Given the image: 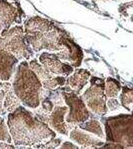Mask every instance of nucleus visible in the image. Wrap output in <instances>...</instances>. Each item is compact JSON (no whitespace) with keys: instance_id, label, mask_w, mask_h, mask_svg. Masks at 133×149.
<instances>
[{"instance_id":"3","label":"nucleus","mask_w":133,"mask_h":149,"mask_svg":"<svg viewBox=\"0 0 133 149\" xmlns=\"http://www.w3.org/2000/svg\"><path fill=\"white\" fill-rule=\"evenodd\" d=\"M12 88L22 104L30 108H37L43 87L34 71L27 62H21L16 69Z\"/></svg>"},{"instance_id":"6","label":"nucleus","mask_w":133,"mask_h":149,"mask_svg":"<svg viewBox=\"0 0 133 149\" xmlns=\"http://www.w3.org/2000/svg\"><path fill=\"white\" fill-rule=\"evenodd\" d=\"M60 90L64 102L66 103L69 110V112H67V115H65L66 122L74 126L88 120L90 117V112L88 111L83 99L78 95V93L74 92L72 89H69V87H65V88L60 87Z\"/></svg>"},{"instance_id":"1","label":"nucleus","mask_w":133,"mask_h":149,"mask_svg":"<svg viewBox=\"0 0 133 149\" xmlns=\"http://www.w3.org/2000/svg\"><path fill=\"white\" fill-rule=\"evenodd\" d=\"M25 41L35 51L46 49L55 51L59 59L71 65L81 61L83 53L69 36L52 22L41 17H32L25 23Z\"/></svg>"},{"instance_id":"13","label":"nucleus","mask_w":133,"mask_h":149,"mask_svg":"<svg viewBox=\"0 0 133 149\" xmlns=\"http://www.w3.org/2000/svg\"><path fill=\"white\" fill-rule=\"evenodd\" d=\"M70 139L75 141L77 144L82 145L85 148H96V147H101L103 145V142L97 138H94L90 134L86 133V132L82 131L80 128H72L70 134Z\"/></svg>"},{"instance_id":"20","label":"nucleus","mask_w":133,"mask_h":149,"mask_svg":"<svg viewBox=\"0 0 133 149\" xmlns=\"http://www.w3.org/2000/svg\"><path fill=\"white\" fill-rule=\"evenodd\" d=\"M9 85H10V83H8V82L0 81V115H3L6 112L3 107V101H4V97H5L6 89L8 88Z\"/></svg>"},{"instance_id":"17","label":"nucleus","mask_w":133,"mask_h":149,"mask_svg":"<svg viewBox=\"0 0 133 149\" xmlns=\"http://www.w3.org/2000/svg\"><path fill=\"white\" fill-rule=\"evenodd\" d=\"M121 90V85L117 80L113 78H107L104 82V93L105 96L108 98L116 97Z\"/></svg>"},{"instance_id":"16","label":"nucleus","mask_w":133,"mask_h":149,"mask_svg":"<svg viewBox=\"0 0 133 149\" xmlns=\"http://www.w3.org/2000/svg\"><path fill=\"white\" fill-rule=\"evenodd\" d=\"M79 128L80 129H83L84 131H88V132H91V133L97 135L98 137L100 138H103L104 137V132L102 130V127H101V124L98 122L97 120H89V121H84V122H81L79 123Z\"/></svg>"},{"instance_id":"14","label":"nucleus","mask_w":133,"mask_h":149,"mask_svg":"<svg viewBox=\"0 0 133 149\" xmlns=\"http://www.w3.org/2000/svg\"><path fill=\"white\" fill-rule=\"evenodd\" d=\"M90 73L87 70L78 69L75 72H73L72 75H70L66 80L65 84H67L70 89H72L74 92L79 93L81 89L85 86L88 79L90 78Z\"/></svg>"},{"instance_id":"23","label":"nucleus","mask_w":133,"mask_h":149,"mask_svg":"<svg viewBox=\"0 0 133 149\" xmlns=\"http://www.w3.org/2000/svg\"><path fill=\"white\" fill-rule=\"evenodd\" d=\"M60 148H78V146L70 143V142H64L63 145L60 146Z\"/></svg>"},{"instance_id":"12","label":"nucleus","mask_w":133,"mask_h":149,"mask_svg":"<svg viewBox=\"0 0 133 149\" xmlns=\"http://www.w3.org/2000/svg\"><path fill=\"white\" fill-rule=\"evenodd\" d=\"M18 59L0 47V80L8 81L12 77Z\"/></svg>"},{"instance_id":"18","label":"nucleus","mask_w":133,"mask_h":149,"mask_svg":"<svg viewBox=\"0 0 133 149\" xmlns=\"http://www.w3.org/2000/svg\"><path fill=\"white\" fill-rule=\"evenodd\" d=\"M120 100L122 106L129 111H131V106L133 102V90L129 87H124L120 95Z\"/></svg>"},{"instance_id":"5","label":"nucleus","mask_w":133,"mask_h":149,"mask_svg":"<svg viewBox=\"0 0 133 149\" xmlns=\"http://www.w3.org/2000/svg\"><path fill=\"white\" fill-rule=\"evenodd\" d=\"M0 47L14 55L17 59L29 58L32 52L24 38V31L21 26H15L0 33Z\"/></svg>"},{"instance_id":"8","label":"nucleus","mask_w":133,"mask_h":149,"mask_svg":"<svg viewBox=\"0 0 133 149\" xmlns=\"http://www.w3.org/2000/svg\"><path fill=\"white\" fill-rule=\"evenodd\" d=\"M68 112V107L66 105L56 104L51 110L48 116L45 118L44 123L52 129L63 135H68L69 129H72L73 126L68 124L65 121V115Z\"/></svg>"},{"instance_id":"9","label":"nucleus","mask_w":133,"mask_h":149,"mask_svg":"<svg viewBox=\"0 0 133 149\" xmlns=\"http://www.w3.org/2000/svg\"><path fill=\"white\" fill-rule=\"evenodd\" d=\"M28 65L34 71L38 79L40 80L42 87L44 89L51 90V89L58 88V87H61L65 84L66 79L63 76H58V75H54L50 73L47 69L43 67V65H40L35 59L31 60L28 63Z\"/></svg>"},{"instance_id":"21","label":"nucleus","mask_w":133,"mask_h":149,"mask_svg":"<svg viewBox=\"0 0 133 149\" xmlns=\"http://www.w3.org/2000/svg\"><path fill=\"white\" fill-rule=\"evenodd\" d=\"M60 143H61V139L54 137V138H51L48 141L44 142L39 148H56V147H58V145Z\"/></svg>"},{"instance_id":"11","label":"nucleus","mask_w":133,"mask_h":149,"mask_svg":"<svg viewBox=\"0 0 133 149\" xmlns=\"http://www.w3.org/2000/svg\"><path fill=\"white\" fill-rule=\"evenodd\" d=\"M18 10L11 3L0 0V32L7 30L14 22H18Z\"/></svg>"},{"instance_id":"4","label":"nucleus","mask_w":133,"mask_h":149,"mask_svg":"<svg viewBox=\"0 0 133 149\" xmlns=\"http://www.w3.org/2000/svg\"><path fill=\"white\" fill-rule=\"evenodd\" d=\"M106 140L123 147H133V119L131 114H119L105 120Z\"/></svg>"},{"instance_id":"15","label":"nucleus","mask_w":133,"mask_h":149,"mask_svg":"<svg viewBox=\"0 0 133 149\" xmlns=\"http://www.w3.org/2000/svg\"><path fill=\"white\" fill-rule=\"evenodd\" d=\"M21 105V101L19 100V98L15 95L14 91H13L12 85H9L8 88L6 89L5 97H4L3 101V107L5 109L6 112H12L17 108L18 106Z\"/></svg>"},{"instance_id":"7","label":"nucleus","mask_w":133,"mask_h":149,"mask_svg":"<svg viewBox=\"0 0 133 149\" xmlns=\"http://www.w3.org/2000/svg\"><path fill=\"white\" fill-rule=\"evenodd\" d=\"M91 85L83 93L82 99L89 108L96 115H104L108 108L106 105V96L104 93V81L98 77H91Z\"/></svg>"},{"instance_id":"10","label":"nucleus","mask_w":133,"mask_h":149,"mask_svg":"<svg viewBox=\"0 0 133 149\" xmlns=\"http://www.w3.org/2000/svg\"><path fill=\"white\" fill-rule=\"evenodd\" d=\"M39 60L43 67L54 75L69 76L73 72V67L67 63H63L56 54L44 52L39 56Z\"/></svg>"},{"instance_id":"24","label":"nucleus","mask_w":133,"mask_h":149,"mask_svg":"<svg viewBox=\"0 0 133 149\" xmlns=\"http://www.w3.org/2000/svg\"><path fill=\"white\" fill-rule=\"evenodd\" d=\"M0 148H14V146L8 144V142L5 143V141H3V142H0Z\"/></svg>"},{"instance_id":"22","label":"nucleus","mask_w":133,"mask_h":149,"mask_svg":"<svg viewBox=\"0 0 133 149\" xmlns=\"http://www.w3.org/2000/svg\"><path fill=\"white\" fill-rule=\"evenodd\" d=\"M106 105H107V108H109L110 110L116 109V108H118V107H119V103H118V101L114 97L110 98L108 101H107Z\"/></svg>"},{"instance_id":"19","label":"nucleus","mask_w":133,"mask_h":149,"mask_svg":"<svg viewBox=\"0 0 133 149\" xmlns=\"http://www.w3.org/2000/svg\"><path fill=\"white\" fill-rule=\"evenodd\" d=\"M0 140L8 142V143H10L12 141L9 129L5 124V121H4L3 117H1V116H0Z\"/></svg>"},{"instance_id":"2","label":"nucleus","mask_w":133,"mask_h":149,"mask_svg":"<svg viewBox=\"0 0 133 149\" xmlns=\"http://www.w3.org/2000/svg\"><path fill=\"white\" fill-rule=\"evenodd\" d=\"M7 125L11 138L17 147L39 148L44 142L56 137L55 132L46 123L21 105L9 112Z\"/></svg>"}]
</instances>
